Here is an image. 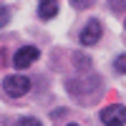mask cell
<instances>
[{"instance_id":"6da1fadb","label":"cell","mask_w":126,"mask_h":126,"mask_svg":"<svg viewBox=\"0 0 126 126\" xmlns=\"http://www.w3.org/2000/svg\"><path fill=\"white\" fill-rule=\"evenodd\" d=\"M3 88H5L8 96L20 98V96H25V93L30 91V78H25V76H8L3 81Z\"/></svg>"},{"instance_id":"7a4b0ae2","label":"cell","mask_w":126,"mask_h":126,"mask_svg":"<svg viewBox=\"0 0 126 126\" xmlns=\"http://www.w3.org/2000/svg\"><path fill=\"white\" fill-rule=\"evenodd\" d=\"M101 121L106 126H124L126 124V106L121 103H111L101 111Z\"/></svg>"},{"instance_id":"3957f363","label":"cell","mask_w":126,"mask_h":126,"mask_svg":"<svg viewBox=\"0 0 126 126\" xmlns=\"http://www.w3.org/2000/svg\"><path fill=\"white\" fill-rule=\"evenodd\" d=\"M35 61H38V48L35 46H23L20 50H15L13 66L15 68H28L30 63H35Z\"/></svg>"},{"instance_id":"277c9868","label":"cell","mask_w":126,"mask_h":126,"mask_svg":"<svg viewBox=\"0 0 126 126\" xmlns=\"http://www.w3.org/2000/svg\"><path fill=\"white\" fill-rule=\"evenodd\" d=\"M98 38H101V23H98V20H88V23L83 25L81 35H78L81 46H96Z\"/></svg>"},{"instance_id":"5b68a950","label":"cell","mask_w":126,"mask_h":126,"mask_svg":"<svg viewBox=\"0 0 126 126\" xmlns=\"http://www.w3.org/2000/svg\"><path fill=\"white\" fill-rule=\"evenodd\" d=\"M56 13H58V3H56V0H40V3H38V15L43 20L56 18Z\"/></svg>"},{"instance_id":"8992f818","label":"cell","mask_w":126,"mask_h":126,"mask_svg":"<svg viewBox=\"0 0 126 126\" xmlns=\"http://www.w3.org/2000/svg\"><path fill=\"white\" fill-rule=\"evenodd\" d=\"M113 71H119V73H126V53L116 56V61H113Z\"/></svg>"},{"instance_id":"52a82bcc","label":"cell","mask_w":126,"mask_h":126,"mask_svg":"<svg viewBox=\"0 0 126 126\" xmlns=\"http://www.w3.org/2000/svg\"><path fill=\"white\" fill-rule=\"evenodd\" d=\"M15 126H43L38 119H30V116H25V119H18L15 121Z\"/></svg>"},{"instance_id":"ba28073f","label":"cell","mask_w":126,"mask_h":126,"mask_svg":"<svg viewBox=\"0 0 126 126\" xmlns=\"http://www.w3.org/2000/svg\"><path fill=\"white\" fill-rule=\"evenodd\" d=\"M71 5L76 8V10H86V8L93 5V0H71Z\"/></svg>"},{"instance_id":"9c48e42d","label":"cell","mask_w":126,"mask_h":126,"mask_svg":"<svg viewBox=\"0 0 126 126\" xmlns=\"http://www.w3.org/2000/svg\"><path fill=\"white\" fill-rule=\"evenodd\" d=\"M10 20V8H0V28Z\"/></svg>"},{"instance_id":"30bf717a","label":"cell","mask_w":126,"mask_h":126,"mask_svg":"<svg viewBox=\"0 0 126 126\" xmlns=\"http://www.w3.org/2000/svg\"><path fill=\"white\" fill-rule=\"evenodd\" d=\"M68 126H78V124H68Z\"/></svg>"}]
</instances>
